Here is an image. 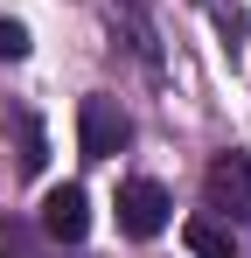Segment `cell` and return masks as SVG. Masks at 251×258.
I'll return each mask as SVG.
<instances>
[{"label":"cell","instance_id":"3","mask_svg":"<svg viewBox=\"0 0 251 258\" xmlns=\"http://www.w3.org/2000/svg\"><path fill=\"white\" fill-rule=\"evenodd\" d=\"M42 230H49L56 244H84V230H91V196H84L77 181H56V188L42 196Z\"/></svg>","mask_w":251,"mask_h":258},{"label":"cell","instance_id":"7","mask_svg":"<svg viewBox=\"0 0 251 258\" xmlns=\"http://www.w3.org/2000/svg\"><path fill=\"white\" fill-rule=\"evenodd\" d=\"M0 56H7V63H21V56H28V28H21V21H7V14H0Z\"/></svg>","mask_w":251,"mask_h":258},{"label":"cell","instance_id":"5","mask_svg":"<svg viewBox=\"0 0 251 258\" xmlns=\"http://www.w3.org/2000/svg\"><path fill=\"white\" fill-rule=\"evenodd\" d=\"M181 244L196 258H237V237H230L216 216H189V223H181Z\"/></svg>","mask_w":251,"mask_h":258},{"label":"cell","instance_id":"2","mask_svg":"<svg viewBox=\"0 0 251 258\" xmlns=\"http://www.w3.org/2000/svg\"><path fill=\"white\" fill-rule=\"evenodd\" d=\"M167 216H174V203H167L161 181H126L119 188V230L126 237H161Z\"/></svg>","mask_w":251,"mask_h":258},{"label":"cell","instance_id":"4","mask_svg":"<svg viewBox=\"0 0 251 258\" xmlns=\"http://www.w3.org/2000/svg\"><path fill=\"white\" fill-rule=\"evenodd\" d=\"M203 188H209V210L251 216V154H223V161L203 174Z\"/></svg>","mask_w":251,"mask_h":258},{"label":"cell","instance_id":"6","mask_svg":"<svg viewBox=\"0 0 251 258\" xmlns=\"http://www.w3.org/2000/svg\"><path fill=\"white\" fill-rule=\"evenodd\" d=\"M0 258H28V223L0 216Z\"/></svg>","mask_w":251,"mask_h":258},{"label":"cell","instance_id":"1","mask_svg":"<svg viewBox=\"0 0 251 258\" xmlns=\"http://www.w3.org/2000/svg\"><path fill=\"white\" fill-rule=\"evenodd\" d=\"M126 140H133V126H126V112L112 105V98H84L77 105V147H84V161H112Z\"/></svg>","mask_w":251,"mask_h":258}]
</instances>
